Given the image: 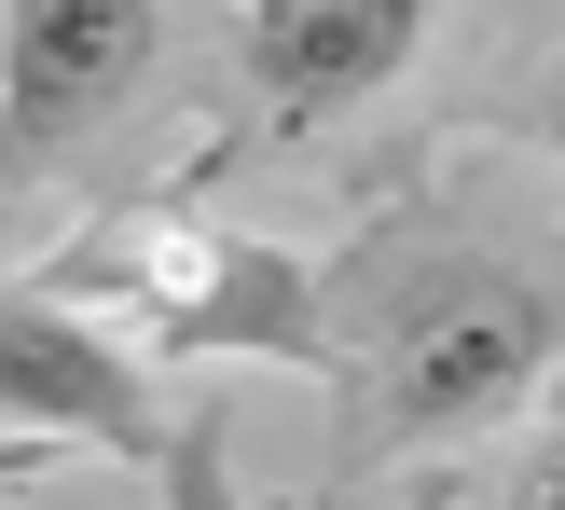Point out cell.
Masks as SVG:
<instances>
[{
    "label": "cell",
    "instance_id": "obj_1",
    "mask_svg": "<svg viewBox=\"0 0 565 510\" xmlns=\"http://www.w3.org/2000/svg\"><path fill=\"white\" fill-rule=\"evenodd\" d=\"M331 401H345V469L497 442L565 373V276L469 235H373L331 263Z\"/></svg>",
    "mask_w": 565,
    "mask_h": 510
},
{
    "label": "cell",
    "instance_id": "obj_2",
    "mask_svg": "<svg viewBox=\"0 0 565 510\" xmlns=\"http://www.w3.org/2000/svg\"><path fill=\"white\" fill-rule=\"evenodd\" d=\"M42 290L70 318H97L138 373L152 359H290V373H318L331 359V263H303L276 235H235V221H193V208L83 221L42 263Z\"/></svg>",
    "mask_w": 565,
    "mask_h": 510
},
{
    "label": "cell",
    "instance_id": "obj_3",
    "mask_svg": "<svg viewBox=\"0 0 565 510\" xmlns=\"http://www.w3.org/2000/svg\"><path fill=\"white\" fill-rule=\"evenodd\" d=\"M166 70V0H0V193L125 125Z\"/></svg>",
    "mask_w": 565,
    "mask_h": 510
},
{
    "label": "cell",
    "instance_id": "obj_4",
    "mask_svg": "<svg viewBox=\"0 0 565 510\" xmlns=\"http://www.w3.org/2000/svg\"><path fill=\"white\" fill-rule=\"evenodd\" d=\"M0 428L55 442V456H125V469L166 456L152 373H138L97 318H70L42 276H14V263H0Z\"/></svg>",
    "mask_w": 565,
    "mask_h": 510
},
{
    "label": "cell",
    "instance_id": "obj_5",
    "mask_svg": "<svg viewBox=\"0 0 565 510\" xmlns=\"http://www.w3.org/2000/svg\"><path fill=\"white\" fill-rule=\"evenodd\" d=\"M428 28L441 0H248V97L276 138H318L345 110H373L428 55Z\"/></svg>",
    "mask_w": 565,
    "mask_h": 510
},
{
    "label": "cell",
    "instance_id": "obj_6",
    "mask_svg": "<svg viewBox=\"0 0 565 510\" xmlns=\"http://www.w3.org/2000/svg\"><path fill=\"white\" fill-rule=\"evenodd\" d=\"M483 510H565V373H552L539 401L511 414V456H497Z\"/></svg>",
    "mask_w": 565,
    "mask_h": 510
},
{
    "label": "cell",
    "instance_id": "obj_7",
    "mask_svg": "<svg viewBox=\"0 0 565 510\" xmlns=\"http://www.w3.org/2000/svg\"><path fill=\"white\" fill-rule=\"evenodd\" d=\"M152 484H166V510H248L235 497V428H221V414H180V428H166Z\"/></svg>",
    "mask_w": 565,
    "mask_h": 510
},
{
    "label": "cell",
    "instance_id": "obj_8",
    "mask_svg": "<svg viewBox=\"0 0 565 510\" xmlns=\"http://www.w3.org/2000/svg\"><path fill=\"white\" fill-rule=\"evenodd\" d=\"M511 125H524V138H539V152H565V55H552V70H539V83H524V110H511Z\"/></svg>",
    "mask_w": 565,
    "mask_h": 510
},
{
    "label": "cell",
    "instance_id": "obj_9",
    "mask_svg": "<svg viewBox=\"0 0 565 510\" xmlns=\"http://www.w3.org/2000/svg\"><path fill=\"white\" fill-rule=\"evenodd\" d=\"M42 469H55V442H14V428H0V497H14V484H42Z\"/></svg>",
    "mask_w": 565,
    "mask_h": 510
},
{
    "label": "cell",
    "instance_id": "obj_10",
    "mask_svg": "<svg viewBox=\"0 0 565 510\" xmlns=\"http://www.w3.org/2000/svg\"><path fill=\"white\" fill-rule=\"evenodd\" d=\"M331 510H345V497H331Z\"/></svg>",
    "mask_w": 565,
    "mask_h": 510
}]
</instances>
